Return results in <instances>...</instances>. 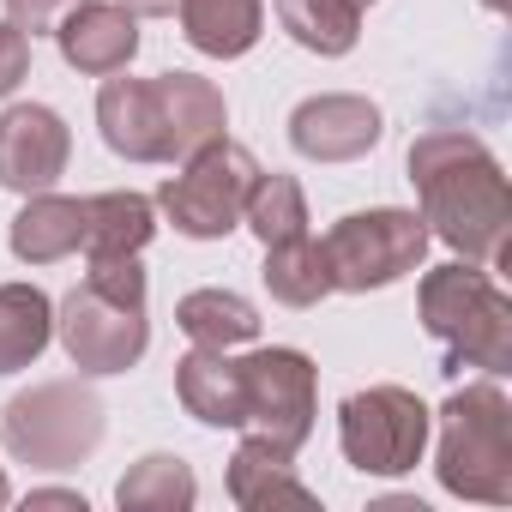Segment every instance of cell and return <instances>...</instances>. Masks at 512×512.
<instances>
[{
    "mask_svg": "<svg viewBox=\"0 0 512 512\" xmlns=\"http://www.w3.org/2000/svg\"><path fill=\"white\" fill-rule=\"evenodd\" d=\"M181 37L211 55V61H235L247 55L253 43H260L266 31V7L260 0H181Z\"/></svg>",
    "mask_w": 512,
    "mask_h": 512,
    "instance_id": "ac0fdd59",
    "label": "cell"
},
{
    "mask_svg": "<svg viewBox=\"0 0 512 512\" xmlns=\"http://www.w3.org/2000/svg\"><path fill=\"white\" fill-rule=\"evenodd\" d=\"M157 235V199L145 193H91L85 199V260H121Z\"/></svg>",
    "mask_w": 512,
    "mask_h": 512,
    "instance_id": "d6986e66",
    "label": "cell"
},
{
    "mask_svg": "<svg viewBox=\"0 0 512 512\" xmlns=\"http://www.w3.org/2000/svg\"><path fill=\"white\" fill-rule=\"evenodd\" d=\"M326 253V272H332V290H350V296H368V290H386L398 278H410L428 253V223L404 205H374V211H350L326 229L320 241Z\"/></svg>",
    "mask_w": 512,
    "mask_h": 512,
    "instance_id": "5b68a950",
    "label": "cell"
},
{
    "mask_svg": "<svg viewBox=\"0 0 512 512\" xmlns=\"http://www.w3.org/2000/svg\"><path fill=\"white\" fill-rule=\"evenodd\" d=\"M175 398L193 422L205 428H241V368L229 362V350H187L175 362Z\"/></svg>",
    "mask_w": 512,
    "mask_h": 512,
    "instance_id": "e0dca14e",
    "label": "cell"
},
{
    "mask_svg": "<svg viewBox=\"0 0 512 512\" xmlns=\"http://www.w3.org/2000/svg\"><path fill=\"white\" fill-rule=\"evenodd\" d=\"M296 452L272 446L266 434H247L229 458V500L247 512H266V506H314V488L296 476L290 464Z\"/></svg>",
    "mask_w": 512,
    "mask_h": 512,
    "instance_id": "9a60e30c",
    "label": "cell"
},
{
    "mask_svg": "<svg viewBox=\"0 0 512 512\" xmlns=\"http://www.w3.org/2000/svg\"><path fill=\"white\" fill-rule=\"evenodd\" d=\"M55 338V302L37 284H0V374L31 368Z\"/></svg>",
    "mask_w": 512,
    "mask_h": 512,
    "instance_id": "ffe728a7",
    "label": "cell"
},
{
    "mask_svg": "<svg viewBox=\"0 0 512 512\" xmlns=\"http://www.w3.org/2000/svg\"><path fill=\"white\" fill-rule=\"evenodd\" d=\"M235 368H241V416H247L241 428L266 434L284 452H302L308 434H314V410H320V368H314V356L272 344V350H253Z\"/></svg>",
    "mask_w": 512,
    "mask_h": 512,
    "instance_id": "ba28073f",
    "label": "cell"
},
{
    "mask_svg": "<svg viewBox=\"0 0 512 512\" xmlns=\"http://www.w3.org/2000/svg\"><path fill=\"white\" fill-rule=\"evenodd\" d=\"M25 73H31V37L13 19H0V97H13Z\"/></svg>",
    "mask_w": 512,
    "mask_h": 512,
    "instance_id": "4316f807",
    "label": "cell"
},
{
    "mask_svg": "<svg viewBox=\"0 0 512 512\" xmlns=\"http://www.w3.org/2000/svg\"><path fill=\"white\" fill-rule=\"evenodd\" d=\"M253 181H260V157L235 139H211L205 151H193L181 163V175H169L157 187V211L193 241H223L241 223Z\"/></svg>",
    "mask_w": 512,
    "mask_h": 512,
    "instance_id": "8992f818",
    "label": "cell"
},
{
    "mask_svg": "<svg viewBox=\"0 0 512 512\" xmlns=\"http://www.w3.org/2000/svg\"><path fill=\"white\" fill-rule=\"evenodd\" d=\"M410 181L422 199V223L434 241H446L464 260H506L512 235V187L500 157L464 133V127H434L410 145Z\"/></svg>",
    "mask_w": 512,
    "mask_h": 512,
    "instance_id": "6da1fadb",
    "label": "cell"
},
{
    "mask_svg": "<svg viewBox=\"0 0 512 512\" xmlns=\"http://www.w3.org/2000/svg\"><path fill=\"white\" fill-rule=\"evenodd\" d=\"M157 109H163V145L169 163H187L193 151H205L211 139H223L229 127V103L211 79L199 73H157Z\"/></svg>",
    "mask_w": 512,
    "mask_h": 512,
    "instance_id": "5bb4252c",
    "label": "cell"
},
{
    "mask_svg": "<svg viewBox=\"0 0 512 512\" xmlns=\"http://www.w3.org/2000/svg\"><path fill=\"white\" fill-rule=\"evenodd\" d=\"M278 25L308 49V55H350L356 37H362V7L350 0H278Z\"/></svg>",
    "mask_w": 512,
    "mask_h": 512,
    "instance_id": "603a6c76",
    "label": "cell"
},
{
    "mask_svg": "<svg viewBox=\"0 0 512 512\" xmlns=\"http://www.w3.org/2000/svg\"><path fill=\"white\" fill-rule=\"evenodd\" d=\"M260 278H266L272 302H284V308H320V302L332 296L326 253H320V241H308V235L266 247V272H260Z\"/></svg>",
    "mask_w": 512,
    "mask_h": 512,
    "instance_id": "cb8c5ba5",
    "label": "cell"
},
{
    "mask_svg": "<svg viewBox=\"0 0 512 512\" xmlns=\"http://www.w3.org/2000/svg\"><path fill=\"white\" fill-rule=\"evenodd\" d=\"M109 410L91 386L79 380H43L31 392H19L7 410H0V440L19 464L37 470H73L103 446Z\"/></svg>",
    "mask_w": 512,
    "mask_h": 512,
    "instance_id": "277c9868",
    "label": "cell"
},
{
    "mask_svg": "<svg viewBox=\"0 0 512 512\" xmlns=\"http://www.w3.org/2000/svg\"><path fill=\"white\" fill-rule=\"evenodd\" d=\"M55 338L79 374H127L151 344V320L145 302H115L97 284H79L55 308Z\"/></svg>",
    "mask_w": 512,
    "mask_h": 512,
    "instance_id": "9c48e42d",
    "label": "cell"
},
{
    "mask_svg": "<svg viewBox=\"0 0 512 512\" xmlns=\"http://www.w3.org/2000/svg\"><path fill=\"white\" fill-rule=\"evenodd\" d=\"M350 7H374V0H350Z\"/></svg>",
    "mask_w": 512,
    "mask_h": 512,
    "instance_id": "1f68e13d",
    "label": "cell"
},
{
    "mask_svg": "<svg viewBox=\"0 0 512 512\" xmlns=\"http://www.w3.org/2000/svg\"><path fill=\"white\" fill-rule=\"evenodd\" d=\"M422 326L428 338L446 344L452 368H482V374H506L512 368V302L500 296V284L482 272V260H452L434 266L416 290Z\"/></svg>",
    "mask_w": 512,
    "mask_h": 512,
    "instance_id": "3957f363",
    "label": "cell"
},
{
    "mask_svg": "<svg viewBox=\"0 0 512 512\" xmlns=\"http://www.w3.org/2000/svg\"><path fill=\"white\" fill-rule=\"evenodd\" d=\"M97 127L103 145L127 163H169L163 145V109H157V85L151 79H115L97 91Z\"/></svg>",
    "mask_w": 512,
    "mask_h": 512,
    "instance_id": "4fadbf2b",
    "label": "cell"
},
{
    "mask_svg": "<svg viewBox=\"0 0 512 512\" xmlns=\"http://www.w3.org/2000/svg\"><path fill=\"white\" fill-rule=\"evenodd\" d=\"M25 506H67V512H85V494H73V488H31Z\"/></svg>",
    "mask_w": 512,
    "mask_h": 512,
    "instance_id": "f1b7e54d",
    "label": "cell"
},
{
    "mask_svg": "<svg viewBox=\"0 0 512 512\" xmlns=\"http://www.w3.org/2000/svg\"><path fill=\"white\" fill-rule=\"evenodd\" d=\"M85 284H97L115 302H145V272H139V253H121V260H91Z\"/></svg>",
    "mask_w": 512,
    "mask_h": 512,
    "instance_id": "484cf974",
    "label": "cell"
},
{
    "mask_svg": "<svg viewBox=\"0 0 512 512\" xmlns=\"http://www.w3.org/2000/svg\"><path fill=\"white\" fill-rule=\"evenodd\" d=\"M121 7H127L133 19H169V13L181 7V0H121Z\"/></svg>",
    "mask_w": 512,
    "mask_h": 512,
    "instance_id": "f546056e",
    "label": "cell"
},
{
    "mask_svg": "<svg viewBox=\"0 0 512 512\" xmlns=\"http://www.w3.org/2000/svg\"><path fill=\"white\" fill-rule=\"evenodd\" d=\"M434 410L410 386H368L338 404V446L362 476H410L428 452Z\"/></svg>",
    "mask_w": 512,
    "mask_h": 512,
    "instance_id": "52a82bcc",
    "label": "cell"
},
{
    "mask_svg": "<svg viewBox=\"0 0 512 512\" xmlns=\"http://www.w3.org/2000/svg\"><path fill=\"white\" fill-rule=\"evenodd\" d=\"M61 61L85 79H109L127 73V61L139 55V19L121 7V0H79V7L55 25Z\"/></svg>",
    "mask_w": 512,
    "mask_h": 512,
    "instance_id": "7c38bea8",
    "label": "cell"
},
{
    "mask_svg": "<svg viewBox=\"0 0 512 512\" xmlns=\"http://www.w3.org/2000/svg\"><path fill=\"white\" fill-rule=\"evenodd\" d=\"M13 500V482H7V470H0V506H7Z\"/></svg>",
    "mask_w": 512,
    "mask_h": 512,
    "instance_id": "4dcf8cb0",
    "label": "cell"
},
{
    "mask_svg": "<svg viewBox=\"0 0 512 512\" xmlns=\"http://www.w3.org/2000/svg\"><path fill=\"white\" fill-rule=\"evenodd\" d=\"M73 7H79V0H7V19H13L25 37H43V31H55Z\"/></svg>",
    "mask_w": 512,
    "mask_h": 512,
    "instance_id": "83f0119b",
    "label": "cell"
},
{
    "mask_svg": "<svg viewBox=\"0 0 512 512\" xmlns=\"http://www.w3.org/2000/svg\"><path fill=\"white\" fill-rule=\"evenodd\" d=\"M434 476L458 500L512 506V398L494 380L458 386L440 404V452Z\"/></svg>",
    "mask_w": 512,
    "mask_h": 512,
    "instance_id": "7a4b0ae2",
    "label": "cell"
},
{
    "mask_svg": "<svg viewBox=\"0 0 512 512\" xmlns=\"http://www.w3.org/2000/svg\"><path fill=\"white\" fill-rule=\"evenodd\" d=\"M73 133L49 103H13L0 115V187L13 193H49L67 175Z\"/></svg>",
    "mask_w": 512,
    "mask_h": 512,
    "instance_id": "30bf717a",
    "label": "cell"
},
{
    "mask_svg": "<svg viewBox=\"0 0 512 512\" xmlns=\"http://www.w3.org/2000/svg\"><path fill=\"white\" fill-rule=\"evenodd\" d=\"M380 133H386L380 109L356 91H320V97L296 103V115H290V145L308 163H356L380 145Z\"/></svg>",
    "mask_w": 512,
    "mask_h": 512,
    "instance_id": "8fae6325",
    "label": "cell"
},
{
    "mask_svg": "<svg viewBox=\"0 0 512 512\" xmlns=\"http://www.w3.org/2000/svg\"><path fill=\"white\" fill-rule=\"evenodd\" d=\"M241 223L260 235L266 247L308 235V193H302V181H296V175H278V169H272V175L260 169V181H253V193H247V205H241Z\"/></svg>",
    "mask_w": 512,
    "mask_h": 512,
    "instance_id": "d4e9b609",
    "label": "cell"
},
{
    "mask_svg": "<svg viewBox=\"0 0 512 512\" xmlns=\"http://www.w3.org/2000/svg\"><path fill=\"white\" fill-rule=\"evenodd\" d=\"M175 326L199 344V350H229V344H253L260 338V314L235 290H193L175 302Z\"/></svg>",
    "mask_w": 512,
    "mask_h": 512,
    "instance_id": "44dd1931",
    "label": "cell"
},
{
    "mask_svg": "<svg viewBox=\"0 0 512 512\" xmlns=\"http://www.w3.org/2000/svg\"><path fill=\"white\" fill-rule=\"evenodd\" d=\"M121 512H187L199 500V482L187 470V458L175 452H145L121 482H115Z\"/></svg>",
    "mask_w": 512,
    "mask_h": 512,
    "instance_id": "7402d4cb",
    "label": "cell"
},
{
    "mask_svg": "<svg viewBox=\"0 0 512 512\" xmlns=\"http://www.w3.org/2000/svg\"><path fill=\"white\" fill-rule=\"evenodd\" d=\"M13 260L25 266H55L67 253L85 247V199H67V193H31L25 211L13 217Z\"/></svg>",
    "mask_w": 512,
    "mask_h": 512,
    "instance_id": "2e32d148",
    "label": "cell"
}]
</instances>
